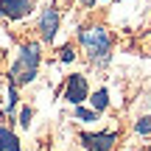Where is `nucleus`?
<instances>
[{"label":"nucleus","instance_id":"15","mask_svg":"<svg viewBox=\"0 0 151 151\" xmlns=\"http://www.w3.org/2000/svg\"><path fill=\"white\" fill-rule=\"evenodd\" d=\"M0 59H3V50H0Z\"/></svg>","mask_w":151,"mask_h":151},{"label":"nucleus","instance_id":"7","mask_svg":"<svg viewBox=\"0 0 151 151\" xmlns=\"http://www.w3.org/2000/svg\"><path fill=\"white\" fill-rule=\"evenodd\" d=\"M0 151H22L17 134L11 129H6V126H0Z\"/></svg>","mask_w":151,"mask_h":151},{"label":"nucleus","instance_id":"4","mask_svg":"<svg viewBox=\"0 0 151 151\" xmlns=\"http://www.w3.org/2000/svg\"><path fill=\"white\" fill-rule=\"evenodd\" d=\"M65 98L73 106H81V101H87V78L81 73L67 76V87H65Z\"/></svg>","mask_w":151,"mask_h":151},{"label":"nucleus","instance_id":"14","mask_svg":"<svg viewBox=\"0 0 151 151\" xmlns=\"http://www.w3.org/2000/svg\"><path fill=\"white\" fill-rule=\"evenodd\" d=\"M81 6H87V9H92V6H95V0H78Z\"/></svg>","mask_w":151,"mask_h":151},{"label":"nucleus","instance_id":"10","mask_svg":"<svg viewBox=\"0 0 151 151\" xmlns=\"http://www.w3.org/2000/svg\"><path fill=\"white\" fill-rule=\"evenodd\" d=\"M76 118H78V120H87V123H92V120H98V112L84 109V106H76Z\"/></svg>","mask_w":151,"mask_h":151},{"label":"nucleus","instance_id":"13","mask_svg":"<svg viewBox=\"0 0 151 151\" xmlns=\"http://www.w3.org/2000/svg\"><path fill=\"white\" fill-rule=\"evenodd\" d=\"M14 104H17V90H14V84L9 87V109H14Z\"/></svg>","mask_w":151,"mask_h":151},{"label":"nucleus","instance_id":"16","mask_svg":"<svg viewBox=\"0 0 151 151\" xmlns=\"http://www.w3.org/2000/svg\"><path fill=\"white\" fill-rule=\"evenodd\" d=\"M0 17H3V14H0Z\"/></svg>","mask_w":151,"mask_h":151},{"label":"nucleus","instance_id":"1","mask_svg":"<svg viewBox=\"0 0 151 151\" xmlns=\"http://www.w3.org/2000/svg\"><path fill=\"white\" fill-rule=\"evenodd\" d=\"M39 59H42V53H39V42H28L20 48V53H17L14 59V67H11V84H31L34 78H37V70H39Z\"/></svg>","mask_w":151,"mask_h":151},{"label":"nucleus","instance_id":"9","mask_svg":"<svg viewBox=\"0 0 151 151\" xmlns=\"http://www.w3.org/2000/svg\"><path fill=\"white\" fill-rule=\"evenodd\" d=\"M134 132H137V134H151V115H146V118H140V120H137V123H134Z\"/></svg>","mask_w":151,"mask_h":151},{"label":"nucleus","instance_id":"11","mask_svg":"<svg viewBox=\"0 0 151 151\" xmlns=\"http://www.w3.org/2000/svg\"><path fill=\"white\" fill-rule=\"evenodd\" d=\"M20 126H22V129L31 126V106H22L20 109Z\"/></svg>","mask_w":151,"mask_h":151},{"label":"nucleus","instance_id":"8","mask_svg":"<svg viewBox=\"0 0 151 151\" xmlns=\"http://www.w3.org/2000/svg\"><path fill=\"white\" fill-rule=\"evenodd\" d=\"M92 112H104V109L109 106V95H106V90H98V92H92Z\"/></svg>","mask_w":151,"mask_h":151},{"label":"nucleus","instance_id":"2","mask_svg":"<svg viewBox=\"0 0 151 151\" xmlns=\"http://www.w3.org/2000/svg\"><path fill=\"white\" fill-rule=\"evenodd\" d=\"M78 42L84 45L87 56H90L95 65H104L109 59V48H112V37H109L106 28L101 25H90V28H81L78 31Z\"/></svg>","mask_w":151,"mask_h":151},{"label":"nucleus","instance_id":"12","mask_svg":"<svg viewBox=\"0 0 151 151\" xmlns=\"http://www.w3.org/2000/svg\"><path fill=\"white\" fill-rule=\"evenodd\" d=\"M59 59L62 62H73L76 59V50L70 48V45H65V48H59Z\"/></svg>","mask_w":151,"mask_h":151},{"label":"nucleus","instance_id":"6","mask_svg":"<svg viewBox=\"0 0 151 151\" xmlns=\"http://www.w3.org/2000/svg\"><path fill=\"white\" fill-rule=\"evenodd\" d=\"M31 9H34V0H0V14L9 17V20L28 17Z\"/></svg>","mask_w":151,"mask_h":151},{"label":"nucleus","instance_id":"5","mask_svg":"<svg viewBox=\"0 0 151 151\" xmlns=\"http://www.w3.org/2000/svg\"><path fill=\"white\" fill-rule=\"evenodd\" d=\"M39 31H42L45 42H50L56 37V31H59V11L53 6H45L42 9V14H39Z\"/></svg>","mask_w":151,"mask_h":151},{"label":"nucleus","instance_id":"3","mask_svg":"<svg viewBox=\"0 0 151 151\" xmlns=\"http://www.w3.org/2000/svg\"><path fill=\"white\" fill-rule=\"evenodd\" d=\"M81 146H84L87 151H112V146L118 143V134L115 132H98V134H81L78 137Z\"/></svg>","mask_w":151,"mask_h":151}]
</instances>
